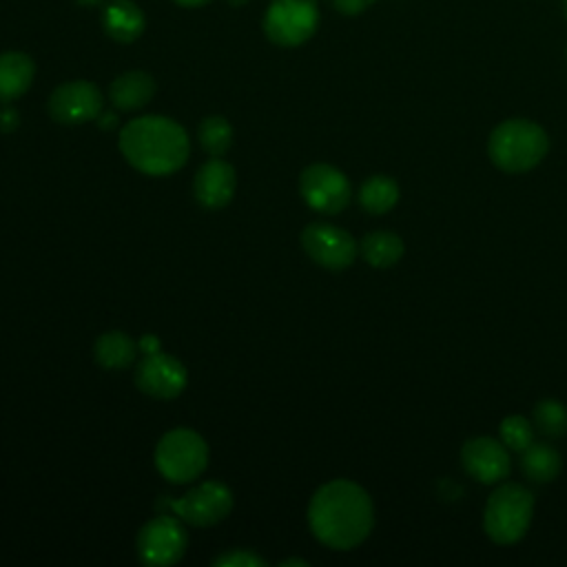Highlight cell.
Wrapping results in <instances>:
<instances>
[{"label":"cell","mask_w":567,"mask_h":567,"mask_svg":"<svg viewBox=\"0 0 567 567\" xmlns=\"http://www.w3.org/2000/svg\"><path fill=\"white\" fill-rule=\"evenodd\" d=\"M308 523L323 545L332 549H352L372 532V501L368 492L352 481H330L310 498Z\"/></svg>","instance_id":"1"},{"label":"cell","mask_w":567,"mask_h":567,"mask_svg":"<svg viewBox=\"0 0 567 567\" xmlns=\"http://www.w3.org/2000/svg\"><path fill=\"white\" fill-rule=\"evenodd\" d=\"M120 151L133 168L146 175H168L184 166L190 144L175 120L142 115L120 131Z\"/></svg>","instance_id":"2"},{"label":"cell","mask_w":567,"mask_h":567,"mask_svg":"<svg viewBox=\"0 0 567 567\" xmlns=\"http://www.w3.org/2000/svg\"><path fill=\"white\" fill-rule=\"evenodd\" d=\"M547 148V133L536 122L520 117L498 124L489 133L487 142L489 159L507 173H523L534 168L545 157Z\"/></svg>","instance_id":"3"},{"label":"cell","mask_w":567,"mask_h":567,"mask_svg":"<svg viewBox=\"0 0 567 567\" xmlns=\"http://www.w3.org/2000/svg\"><path fill=\"white\" fill-rule=\"evenodd\" d=\"M534 496L518 483H505L496 487L485 505L483 525L487 536L498 545H512L520 540L532 523Z\"/></svg>","instance_id":"4"},{"label":"cell","mask_w":567,"mask_h":567,"mask_svg":"<svg viewBox=\"0 0 567 567\" xmlns=\"http://www.w3.org/2000/svg\"><path fill=\"white\" fill-rule=\"evenodd\" d=\"M208 463L206 441L186 427L166 432L155 447V465L171 483H188L197 478Z\"/></svg>","instance_id":"5"},{"label":"cell","mask_w":567,"mask_h":567,"mask_svg":"<svg viewBox=\"0 0 567 567\" xmlns=\"http://www.w3.org/2000/svg\"><path fill=\"white\" fill-rule=\"evenodd\" d=\"M319 7L315 0H270L264 33L277 47H299L315 35Z\"/></svg>","instance_id":"6"},{"label":"cell","mask_w":567,"mask_h":567,"mask_svg":"<svg viewBox=\"0 0 567 567\" xmlns=\"http://www.w3.org/2000/svg\"><path fill=\"white\" fill-rule=\"evenodd\" d=\"M159 505L171 507L182 520L197 525V527H208L219 520H224L230 509H233V494L230 489L219 483V481H206L190 492H186L177 501H166L162 498Z\"/></svg>","instance_id":"7"},{"label":"cell","mask_w":567,"mask_h":567,"mask_svg":"<svg viewBox=\"0 0 567 567\" xmlns=\"http://www.w3.org/2000/svg\"><path fill=\"white\" fill-rule=\"evenodd\" d=\"M299 190L303 202L317 210L334 215L350 202V182L330 164H310L299 177Z\"/></svg>","instance_id":"8"},{"label":"cell","mask_w":567,"mask_h":567,"mask_svg":"<svg viewBox=\"0 0 567 567\" xmlns=\"http://www.w3.org/2000/svg\"><path fill=\"white\" fill-rule=\"evenodd\" d=\"M301 246L315 264L328 270H343L357 257V241L352 239V235L339 226L323 221H315L303 228Z\"/></svg>","instance_id":"9"},{"label":"cell","mask_w":567,"mask_h":567,"mask_svg":"<svg viewBox=\"0 0 567 567\" xmlns=\"http://www.w3.org/2000/svg\"><path fill=\"white\" fill-rule=\"evenodd\" d=\"M186 551V532L173 516L148 520L137 534V554L142 563L153 567L175 565Z\"/></svg>","instance_id":"10"},{"label":"cell","mask_w":567,"mask_h":567,"mask_svg":"<svg viewBox=\"0 0 567 567\" xmlns=\"http://www.w3.org/2000/svg\"><path fill=\"white\" fill-rule=\"evenodd\" d=\"M102 93L93 82L71 80L53 89L49 97V115L66 126L84 124L102 113Z\"/></svg>","instance_id":"11"},{"label":"cell","mask_w":567,"mask_h":567,"mask_svg":"<svg viewBox=\"0 0 567 567\" xmlns=\"http://www.w3.org/2000/svg\"><path fill=\"white\" fill-rule=\"evenodd\" d=\"M188 374L182 361L164 352H146L135 368V385L155 399H173L186 388Z\"/></svg>","instance_id":"12"},{"label":"cell","mask_w":567,"mask_h":567,"mask_svg":"<svg viewBox=\"0 0 567 567\" xmlns=\"http://www.w3.org/2000/svg\"><path fill=\"white\" fill-rule=\"evenodd\" d=\"M461 463L465 472L481 483H498L509 474L507 447L492 436L470 439L461 447Z\"/></svg>","instance_id":"13"},{"label":"cell","mask_w":567,"mask_h":567,"mask_svg":"<svg viewBox=\"0 0 567 567\" xmlns=\"http://www.w3.org/2000/svg\"><path fill=\"white\" fill-rule=\"evenodd\" d=\"M235 186V168L228 162L215 157L202 164L195 173L193 193L204 208H221L233 199Z\"/></svg>","instance_id":"14"},{"label":"cell","mask_w":567,"mask_h":567,"mask_svg":"<svg viewBox=\"0 0 567 567\" xmlns=\"http://www.w3.org/2000/svg\"><path fill=\"white\" fill-rule=\"evenodd\" d=\"M100 22L111 40L128 44L144 33L146 16L133 0H111L102 7Z\"/></svg>","instance_id":"15"},{"label":"cell","mask_w":567,"mask_h":567,"mask_svg":"<svg viewBox=\"0 0 567 567\" xmlns=\"http://www.w3.org/2000/svg\"><path fill=\"white\" fill-rule=\"evenodd\" d=\"M155 95V80L144 71H126L109 86V100L120 111H137Z\"/></svg>","instance_id":"16"},{"label":"cell","mask_w":567,"mask_h":567,"mask_svg":"<svg viewBox=\"0 0 567 567\" xmlns=\"http://www.w3.org/2000/svg\"><path fill=\"white\" fill-rule=\"evenodd\" d=\"M35 75L33 60L20 51L0 53V102L9 104L27 93Z\"/></svg>","instance_id":"17"},{"label":"cell","mask_w":567,"mask_h":567,"mask_svg":"<svg viewBox=\"0 0 567 567\" xmlns=\"http://www.w3.org/2000/svg\"><path fill=\"white\" fill-rule=\"evenodd\" d=\"M135 350H137V346L133 343V339L126 332L111 330V332H104L97 337V341L93 346V357L100 365H104L109 370H122L133 363Z\"/></svg>","instance_id":"18"},{"label":"cell","mask_w":567,"mask_h":567,"mask_svg":"<svg viewBox=\"0 0 567 567\" xmlns=\"http://www.w3.org/2000/svg\"><path fill=\"white\" fill-rule=\"evenodd\" d=\"M361 255L374 268H390L403 255V241L390 230H372L361 239Z\"/></svg>","instance_id":"19"},{"label":"cell","mask_w":567,"mask_h":567,"mask_svg":"<svg viewBox=\"0 0 567 567\" xmlns=\"http://www.w3.org/2000/svg\"><path fill=\"white\" fill-rule=\"evenodd\" d=\"M560 454L549 443H532L523 450V474L536 483L554 481L560 472Z\"/></svg>","instance_id":"20"},{"label":"cell","mask_w":567,"mask_h":567,"mask_svg":"<svg viewBox=\"0 0 567 567\" xmlns=\"http://www.w3.org/2000/svg\"><path fill=\"white\" fill-rule=\"evenodd\" d=\"M399 199V186L388 175H372L359 188V204L372 213L381 215L388 213Z\"/></svg>","instance_id":"21"},{"label":"cell","mask_w":567,"mask_h":567,"mask_svg":"<svg viewBox=\"0 0 567 567\" xmlns=\"http://www.w3.org/2000/svg\"><path fill=\"white\" fill-rule=\"evenodd\" d=\"M197 137L206 153H210L213 157H221L233 144V126L228 124L226 117L210 115L199 122Z\"/></svg>","instance_id":"22"},{"label":"cell","mask_w":567,"mask_h":567,"mask_svg":"<svg viewBox=\"0 0 567 567\" xmlns=\"http://www.w3.org/2000/svg\"><path fill=\"white\" fill-rule=\"evenodd\" d=\"M534 423L545 436L558 439L567 432V408L560 401L543 399L534 408Z\"/></svg>","instance_id":"23"},{"label":"cell","mask_w":567,"mask_h":567,"mask_svg":"<svg viewBox=\"0 0 567 567\" xmlns=\"http://www.w3.org/2000/svg\"><path fill=\"white\" fill-rule=\"evenodd\" d=\"M501 441L509 450L523 452L525 447H529L534 443V427L525 416L512 414V416L503 419V423H501Z\"/></svg>","instance_id":"24"},{"label":"cell","mask_w":567,"mask_h":567,"mask_svg":"<svg viewBox=\"0 0 567 567\" xmlns=\"http://www.w3.org/2000/svg\"><path fill=\"white\" fill-rule=\"evenodd\" d=\"M213 565L215 567H266L268 563L248 549H230L226 554H219L213 560Z\"/></svg>","instance_id":"25"},{"label":"cell","mask_w":567,"mask_h":567,"mask_svg":"<svg viewBox=\"0 0 567 567\" xmlns=\"http://www.w3.org/2000/svg\"><path fill=\"white\" fill-rule=\"evenodd\" d=\"M332 7L343 13V16H359L363 13L370 4H374L377 0H330Z\"/></svg>","instance_id":"26"},{"label":"cell","mask_w":567,"mask_h":567,"mask_svg":"<svg viewBox=\"0 0 567 567\" xmlns=\"http://www.w3.org/2000/svg\"><path fill=\"white\" fill-rule=\"evenodd\" d=\"M20 124L18 111L13 106H2L0 109V128L2 131H13Z\"/></svg>","instance_id":"27"},{"label":"cell","mask_w":567,"mask_h":567,"mask_svg":"<svg viewBox=\"0 0 567 567\" xmlns=\"http://www.w3.org/2000/svg\"><path fill=\"white\" fill-rule=\"evenodd\" d=\"M173 2H177L182 7H188V9H195V7H202V4H206L210 0H173Z\"/></svg>","instance_id":"28"},{"label":"cell","mask_w":567,"mask_h":567,"mask_svg":"<svg viewBox=\"0 0 567 567\" xmlns=\"http://www.w3.org/2000/svg\"><path fill=\"white\" fill-rule=\"evenodd\" d=\"M290 565H301V567H306L308 563H306V560H299V558H288V560L281 563V567H290Z\"/></svg>","instance_id":"29"},{"label":"cell","mask_w":567,"mask_h":567,"mask_svg":"<svg viewBox=\"0 0 567 567\" xmlns=\"http://www.w3.org/2000/svg\"><path fill=\"white\" fill-rule=\"evenodd\" d=\"M75 2L82 7H100L104 0H75Z\"/></svg>","instance_id":"30"},{"label":"cell","mask_w":567,"mask_h":567,"mask_svg":"<svg viewBox=\"0 0 567 567\" xmlns=\"http://www.w3.org/2000/svg\"><path fill=\"white\" fill-rule=\"evenodd\" d=\"M233 7H241V4H246L248 0H228Z\"/></svg>","instance_id":"31"},{"label":"cell","mask_w":567,"mask_h":567,"mask_svg":"<svg viewBox=\"0 0 567 567\" xmlns=\"http://www.w3.org/2000/svg\"><path fill=\"white\" fill-rule=\"evenodd\" d=\"M563 9H565V18H567V0H563Z\"/></svg>","instance_id":"32"},{"label":"cell","mask_w":567,"mask_h":567,"mask_svg":"<svg viewBox=\"0 0 567 567\" xmlns=\"http://www.w3.org/2000/svg\"><path fill=\"white\" fill-rule=\"evenodd\" d=\"M565 53H567V51H565Z\"/></svg>","instance_id":"33"}]
</instances>
